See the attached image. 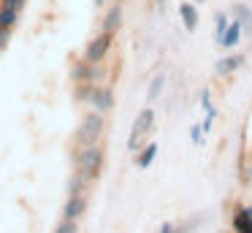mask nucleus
Instances as JSON below:
<instances>
[{
    "instance_id": "nucleus-15",
    "label": "nucleus",
    "mask_w": 252,
    "mask_h": 233,
    "mask_svg": "<svg viewBox=\"0 0 252 233\" xmlns=\"http://www.w3.org/2000/svg\"><path fill=\"white\" fill-rule=\"evenodd\" d=\"M233 14H236V19L244 22V33H250V30H252V11L247 8V5H236Z\"/></svg>"
},
{
    "instance_id": "nucleus-8",
    "label": "nucleus",
    "mask_w": 252,
    "mask_h": 233,
    "mask_svg": "<svg viewBox=\"0 0 252 233\" xmlns=\"http://www.w3.org/2000/svg\"><path fill=\"white\" fill-rule=\"evenodd\" d=\"M241 33H244V22H241V19H230V27H228V33H225V38H222L220 46H222V49H233L236 43L241 41Z\"/></svg>"
},
{
    "instance_id": "nucleus-1",
    "label": "nucleus",
    "mask_w": 252,
    "mask_h": 233,
    "mask_svg": "<svg viewBox=\"0 0 252 233\" xmlns=\"http://www.w3.org/2000/svg\"><path fill=\"white\" fill-rule=\"evenodd\" d=\"M103 128H106L103 114H100V111L87 114V117L82 119V125H79V130H76V144H79V146H93V144H98V138L103 135Z\"/></svg>"
},
{
    "instance_id": "nucleus-14",
    "label": "nucleus",
    "mask_w": 252,
    "mask_h": 233,
    "mask_svg": "<svg viewBox=\"0 0 252 233\" xmlns=\"http://www.w3.org/2000/svg\"><path fill=\"white\" fill-rule=\"evenodd\" d=\"M163 87H165V73H158V76H155L152 81H149V90H147V98H149V100H155V98H158L160 92H163Z\"/></svg>"
},
{
    "instance_id": "nucleus-13",
    "label": "nucleus",
    "mask_w": 252,
    "mask_h": 233,
    "mask_svg": "<svg viewBox=\"0 0 252 233\" xmlns=\"http://www.w3.org/2000/svg\"><path fill=\"white\" fill-rule=\"evenodd\" d=\"M155 157H158V144H147L141 152H138V166H141V168H149Z\"/></svg>"
},
{
    "instance_id": "nucleus-20",
    "label": "nucleus",
    "mask_w": 252,
    "mask_h": 233,
    "mask_svg": "<svg viewBox=\"0 0 252 233\" xmlns=\"http://www.w3.org/2000/svg\"><path fill=\"white\" fill-rule=\"evenodd\" d=\"M155 3H158V8H163V5H165V0H155Z\"/></svg>"
},
{
    "instance_id": "nucleus-6",
    "label": "nucleus",
    "mask_w": 252,
    "mask_h": 233,
    "mask_svg": "<svg viewBox=\"0 0 252 233\" xmlns=\"http://www.w3.org/2000/svg\"><path fill=\"white\" fill-rule=\"evenodd\" d=\"M244 65V54H225L217 65H214V73L217 76H230Z\"/></svg>"
},
{
    "instance_id": "nucleus-7",
    "label": "nucleus",
    "mask_w": 252,
    "mask_h": 233,
    "mask_svg": "<svg viewBox=\"0 0 252 233\" xmlns=\"http://www.w3.org/2000/svg\"><path fill=\"white\" fill-rule=\"evenodd\" d=\"M84 209H87V198H84V193H76L68 198L65 209H63V217L65 220H79V217L84 214Z\"/></svg>"
},
{
    "instance_id": "nucleus-16",
    "label": "nucleus",
    "mask_w": 252,
    "mask_h": 233,
    "mask_svg": "<svg viewBox=\"0 0 252 233\" xmlns=\"http://www.w3.org/2000/svg\"><path fill=\"white\" fill-rule=\"evenodd\" d=\"M55 233H76V220H65V217H63V222L57 225Z\"/></svg>"
},
{
    "instance_id": "nucleus-24",
    "label": "nucleus",
    "mask_w": 252,
    "mask_h": 233,
    "mask_svg": "<svg viewBox=\"0 0 252 233\" xmlns=\"http://www.w3.org/2000/svg\"><path fill=\"white\" fill-rule=\"evenodd\" d=\"M195 3H203V0H195Z\"/></svg>"
},
{
    "instance_id": "nucleus-17",
    "label": "nucleus",
    "mask_w": 252,
    "mask_h": 233,
    "mask_svg": "<svg viewBox=\"0 0 252 233\" xmlns=\"http://www.w3.org/2000/svg\"><path fill=\"white\" fill-rule=\"evenodd\" d=\"M201 106H203V111H212V92H209V90H203L201 92Z\"/></svg>"
},
{
    "instance_id": "nucleus-9",
    "label": "nucleus",
    "mask_w": 252,
    "mask_h": 233,
    "mask_svg": "<svg viewBox=\"0 0 252 233\" xmlns=\"http://www.w3.org/2000/svg\"><path fill=\"white\" fill-rule=\"evenodd\" d=\"M120 25H122V5L114 3L109 11H106V16H103V30L106 33H117Z\"/></svg>"
},
{
    "instance_id": "nucleus-22",
    "label": "nucleus",
    "mask_w": 252,
    "mask_h": 233,
    "mask_svg": "<svg viewBox=\"0 0 252 233\" xmlns=\"http://www.w3.org/2000/svg\"><path fill=\"white\" fill-rule=\"evenodd\" d=\"M247 211H250V214H252V206H247Z\"/></svg>"
},
{
    "instance_id": "nucleus-23",
    "label": "nucleus",
    "mask_w": 252,
    "mask_h": 233,
    "mask_svg": "<svg viewBox=\"0 0 252 233\" xmlns=\"http://www.w3.org/2000/svg\"><path fill=\"white\" fill-rule=\"evenodd\" d=\"M250 176H252V166H250Z\"/></svg>"
},
{
    "instance_id": "nucleus-2",
    "label": "nucleus",
    "mask_w": 252,
    "mask_h": 233,
    "mask_svg": "<svg viewBox=\"0 0 252 233\" xmlns=\"http://www.w3.org/2000/svg\"><path fill=\"white\" fill-rule=\"evenodd\" d=\"M100 168H103V149H100L98 144L82 146V152H79V160H76V171L93 182V179L100 173Z\"/></svg>"
},
{
    "instance_id": "nucleus-10",
    "label": "nucleus",
    "mask_w": 252,
    "mask_h": 233,
    "mask_svg": "<svg viewBox=\"0 0 252 233\" xmlns=\"http://www.w3.org/2000/svg\"><path fill=\"white\" fill-rule=\"evenodd\" d=\"M179 19L185 25V30H195L198 27V8L192 3H182L179 5Z\"/></svg>"
},
{
    "instance_id": "nucleus-12",
    "label": "nucleus",
    "mask_w": 252,
    "mask_h": 233,
    "mask_svg": "<svg viewBox=\"0 0 252 233\" xmlns=\"http://www.w3.org/2000/svg\"><path fill=\"white\" fill-rule=\"evenodd\" d=\"M17 14H19V8L3 5V8H0V27H3V30H11V25L17 22Z\"/></svg>"
},
{
    "instance_id": "nucleus-5",
    "label": "nucleus",
    "mask_w": 252,
    "mask_h": 233,
    "mask_svg": "<svg viewBox=\"0 0 252 233\" xmlns=\"http://www.w3.org/2000/svg\"><path fill=\"white\" fill-rule=\"evenodd\" d=\"M90 103H93V108H95V111H100V114L111 111V106H114V90H111V87L95 84L93 87V95H90Z\"/></svg>"
},
{
    "instance_id": "nucleus-21",
    "label": "nucleus",
    "mask_w": 252,
    "mask_h": 233,
    "mask_svg": "<svg viewBox=\"0 0 252 233\" xmlns=\"http://www.w3.org/2000/svg\"><path fill=\"white\" fill-rule=\"evenodd\" d=\"M106 3V0H95V5H103Z\"/></svg>"
},
{
    "instance_id": "nucleus-19",
    "label": "nucleus",
    "mask_w": 252,
    "mask_h": 233,
    "mask_svg": "<svg viewBox=\"0 0 252 233\" xmlns=\"http://www.w3.org/2000/svg\"><path fill=\"white\" fill-rule=\"evenodd\" d=\"M160 233H176V228H174V225H171V222H165V225H163V228H160Z\"/></svg>"
},
{
    "instance_id": "nucleus-18",
    "label": "nucleus",
    "mask_w": 252,
    "mask_h": 233,
    "mask_svg": "<svg viewBox=\"0 0 252 233\" xmlns=\"http://www.w3.org/2000/svg\"><path fill=\"white\" fill-rule=\"evenodd\" d=\"M203 133H206V130H203V128H198V125H192V128H190V138H192V144H201V135Z\"/></svg>"
},
{
    "instance_id": "nucleus-11",
    "label": "nucleus",
    "mask_w": 252,
    "mask_h": 233,
    "mask_svg": "<svg viewBox=\"0 0 252 233\" xmlns=\"http://www.w3.org/2000/svg\"><path fill=\"white\" fill-rule=\"evenodd\" d=\"M228 27H230V16L228 14H217V16H214V41H217V43H222Z\"/></svg>"
},
{
    "instance_id": "nucleus-3",
    "label": "nucleus",
    "mask_w": 252,
    "mask_h": 233,
    "mask_svg": "<svg viewBox=\"0 0 252 233\" xmlns=\"http://www.w3.org/2000/svg\"><path fill=\"white\" fill-rule=\"evenodd\" d=\"M155 125V108H141L136 117V122H133L130 128V138H127V149H138V146L144 144V138H147V133L152 130Z\"/></svg>"
},
{
    "instance_id": "nucleus-4",
    "label": "nucleus",
    "mask_w": 252,
    "mask_h": 233,
    "mask_svg": "<svg viewBox=\"0 0 252 233\" xmlns=\"http://www.w3.org/2000/svg\"><path fill=\"white\" fill-rule=\"evenodd\" d=\"M111 41H114V33L100 30L98 35L87 43V49H84V60H90V63H103V57L109 54V49H111Z\"/></svg>"
}]
</instances>
